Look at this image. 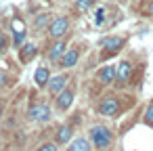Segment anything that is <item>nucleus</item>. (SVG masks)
Instances as JSON below:
<instances>
[{
	"instance_id": "obj_1",
	"label": "nucleus",
	"mask_w": 153,
	"mask_h": 151,
	"mask_svg": "<svg viewBox=\"0 0 153 151\" xmlns=\"http://www.w3.org/2000/svg\"><path fill=\"white\" fill-rule=\"evenodd\" d=\"M90 143L97 147V149H107L111 143H113V132L107 128V126H92L90 128Z\"/></svg>"
},
{
	"instance_id": "obj_2",
	"label": "nucleus",
	"mask_w": 153,
	"mask_h": 151,
	"mask_svg": "<svg viewBox=\"0 0 153 151\" xmlns=\"http://www.w3.org/2000/svg\"><path fill=\"white\" fill-rule=\"evenodd\" d=\"M27 115L34 122H48L51 120V107L46 103H32L27 109Z\"/></svg>"
},
{
	"instance_id": "obj_3",
	"label": "nucleus",
	"mask_w": 153,
	"mask_h": 151,
	"mask_svg": "<svg viewBox=\"0 0 153 151\" xmlns=\"http://www.w3.org/2000/svg\"><path fill=\"white\" fill-rule=\"evenodd\" d=\"M124 46V38H120V36H109V38H103L101 40V48H103V59H107V57H111V55H115V51H120Z\"/></svg>"
},
{
	"instance_id": "obj_4",
	"label": "nucleus",
	"mask_w": 153,
	"mask_h": 151,
	"mask_svg": "<svg viewBox=\"0 0 153 151\" xmlns=\"http://www.w3.org/2000/svg\"><path fill=\"white\" fill-rule=\"evenodd\" d=\"M69 30V19L67 17H57L53 19V23L48 25V36L53 40H59L61 36H65V32Z\"/></svg>"
},
{
	"instance_id": "obj_5",
	"label": "nucleus",
	"mask_w": 153,
	"mask_h": 151,
	"mask_svg": "<svg viewBox=\"0 0 153 151\" xmlns=\"http://www.w3.org/2000/svg\"><path fill=\"white\" fill-rule=\"evenodd\" d=\"M117 111H120V99L115 97H107L99 103V113L103 115H115Z\"/></svg>"
},
{
	"instance_id": "obj_6",
	"label": "nucleus",
	"mask_w": 153,
	"mask_h": 151,
	"mask_svg": "<svg viewBox=\"0 0 153 151\" xmlns=\"http://www.w3.org/2000/svg\"><path fill=\"white\" fill-rule=\"evenodd\" d=\"M132 76V63L130 61H122L117 65V76H115V82L117 84H126Z\"/></svg>"
},
{
	"instance_id": "obj_7",
	"label": "nucleus",
	"mask_w": 153,
	"mask_h": 151,
	"mask_svg": "<svg viewBox=\"0 0 153 151\" xmlns=\"http://www.w3.org/2000/svg\"><path fill=\"white\" fill-rule=\"evenodd\" d=\"M115 76H117V67H113V65H105L99 69V82H103V84H111L115 80Z\"/></svg>"
},
{
	"instance_id": "obj_8",
	"label": "nucleus",
	"mask_w": 153,
	"mask_h": 151,
	"mask_svg": "<svg viewBox=\"0 0 153 151\" xmlns=\"http://www.w3.org/2000/svg\"><path fill=\"white\" fill-rule=\"evenodd\" d=\"M67 80H69V78H67V74H65V76L51 78V80H48V90H51V92H55V94H57V92H63V90H65Z\"/></svg>"
},
{
	"instance_id": "obj_9",
	"label": "nucleus",
	"mask_w": 153,
	"mask_h": 151,
	"mask_svg": "<svg viewBox=\"0 0 153 151\" xmlns=\"http://www.w3.org/2000/svg\"><path fill=\"white\" fill-rule=\"evenodd\" d=\"M63 55H65V42H63V40H57V42L48 48V59H51V61H61Z\"/></svg>"
},
{
	"instance_id": "obj_10",
	"label": "nucleus",
	"mask_w": 153,
	"mask_h": 151,
	"mask_svg": "<svg viewBox=\"0 0 153 151\" xmlns=\"http://www.w3.org/2000/svg\"><path fill=\"white\" fill-rule=\"evenodd\" d=\"M78 55H80V53H78L76 48H71V51H65V55H63V57H61V61H59V63H61V67H63V69H69V67H74V65L78 63Z\"/></svg>"
},
{
	"instance_id": "obj_11",
	"label": "nucleus",
	"mask_w": 153,
	"mask_h": 151,
	"mask_svg": "<svg viewBox=\"0 0 153 151\" xmlns=\"http://www.w3.org/2000/svg\"><path fill=\"white\" fill-rule=\"evenodd\" d=\"M71 103H74V90H63V92L57 97V107H59L61 111L69 109Z\"/></svg>"
},
{
	"instance_id": "obj_12",
	"label": "nucleus",
	"mask_w": 153,
	"mask_h": 151,
	"mask_svg": "<svg viewBox=\"0 0 153 151\" xmlns=\"http://www.w3.org/2000/svg\"><path fill=\"white\" fill-rule=\"evenodd\" d=\"M67 151H90V141H88V138L78 136V138H74V141H71V145H69V149H67Z\"/></svg>"
},
{
	"instance_id": "obj_13",
	"label": "nucleus",
	"mask_w": 153,
	"mask_h": 151,
	"mask_svg": "<svg viewBox=\"0 0 153 151\" xmlns=\"http://www.w3.org/2000/svg\"><path fill=\"white\" fill-rule=\"evenodd\" d=\"M34 80H36V84H38V86H46V84H48V80H51L48 69H46V67H38V69H36Z\"/></svg>"
},
{
	"instance_id": "obj_14",
	"label": "nucleus",
	"mask_w": 153,
	"mask_h": 151,
	"mask_svg": "<svg viewBox=\"0 0 153 151\" xmlns=\"http://www.w3.org/2000/svg\"><path fill=\"white\" fill-rule=\"evenodd\" d=\"M69 138H71V126H61L57 130V143L59 145H65Z\"/></svg>"
},
{
	"instance_id": "obj_15",
	"label": "nucleus",
	"mask_w": 153,
	"mask_h": 151,
	"mask_svg": "<svg viewBox=\"0 0 153 151\" xmlns=\"http://www.w3.org/2000/svg\"><path fill=\"white\" fill-rule=\"evenodd\" d=\"M34 55H36V46H34V44H25V46L21 48V59H23V61H30Z\"/></svg>"
},
{
	"instance_id": "obj_16",
	"label": "nucleus",
	"mask_w": 153,
	"mask_h": 151,
	"mask_svg": "<svg viewBox=\"0 0 153 151\" xmlns=\"http://www.w3.org/2000/svg\"><path fill=\"white\" fill-rule=\"evenodd\" d=\"M48 19H51V17H48L46 13H42V15H38V17H36V23H34V28H36V30H42V28H48Z\"/></svg>"
},
{
	"instance_id": "obj_17",
	"label": "nucleus",
	"mask_w": 153,
	"mask_h": 151,
	"mask_svg": "<svg viewBox=\"0 0 153 151\" xmlns=\"http://www.w3.org/2000/svg\"><path fill=\"white\" fill-rule=\"evenodd\" d=\"M145 122L149 124V126H153V101L147 105V109H145Z\"/></svg>"
},
{
	"instance_id": "obj_18",
	"label": "nucleus",
	"mask_w": 153,
	"mask_h": 151,
	"mask_svg": "<svg viewBox=\"0 0 153 151\" xmlns=\"http://www.w3.org/2000/svg\"><path fill=\"white\" fill-rule=\"evenodd\" d=\"M92 4H94V0H76V7H78L80 11H88Z\"/></svg>"
},
{
	"instance_id": "obj_19",
	"label": "nucleus",
	"mask_w": 153,
	"mask_h": 151,
	"mask_svg": "<svg viewBox=\"0 0 153 151\" xmlns=\"http://www.w3.org/2000/svg\"><path fill=\"white\" fill-rule=\"evenodd\" d=\"M94 23H97V25H103V23H105V9H99V11H97Z\"/></svg>"
},
{
	"instance_id": "obj_20",
	"label": "nucleus",
	"mask_w": 153,
	"mask_h": 151,
	"mask_svg": "<svg viewBox=\"0 0 153 151\" xmlns=\"http://www.w3.org/2000/svg\"><path fill=\"white\" fill-rule=\"evenodd\" d=\"M38 151H57V145H55V143H44Z\"/></svg>"
},
{
	"instance_id": "obj_21",
	"label": "nucleus",
	"mask_w": 153,
	"mask_h": 151,
	"mask_svg": "<svg viewBox=\"0 0 153 151\" xmlns=\"http://www.w3.org/2000/svg\"><path fill=\"white\" fill-rule=\"evenodd\" d=\"M4 44H7V38H4V34H2V32H0V51L4 48Z\"/></svg>"
},
{
	"instance_id": "obj_22",
	"label": "nucleus",
	"mask_w": 153,
	"mask_h": 151,
	"mask_svg": "<svg viewBox=\"0 0 153 151\" xmlns=\"http://www.w3.org/2000/svg\"><path fill=\"white\" fill-rule=\"evenodd\" d=\"M149 13H151V15H153V2H151V4H149Z\"/></svg>"
},
{
	"instance_id": "obj_23",
	"label": "nucleus",
	"mask_w": 153,
	"mask_h": 151,
	"mask_svg": "<svg viewBox=\"0 0 153 151\" xmlns=\"http://www.w3.org/2000/svg\"><path fill=\"white\" fill-rule=\"evenodd\" d=\"M0 107H2V99H0Z\"/></svg>"
},
{
	"instance_id": "obj_24",
	"label": "nucleus",
	"mask_w": 153,
	"mask_h": 151,
	"mask_svg": "<svg viewBox=\"0 0 153 151\" xmlns=\"http://www.w3.org/2000/svg\"><path fill=\"white\" fill-rule=\"evenodd\" d=\"M0 115H2V107H0Z\"/></svg>"
}]
</instances>
